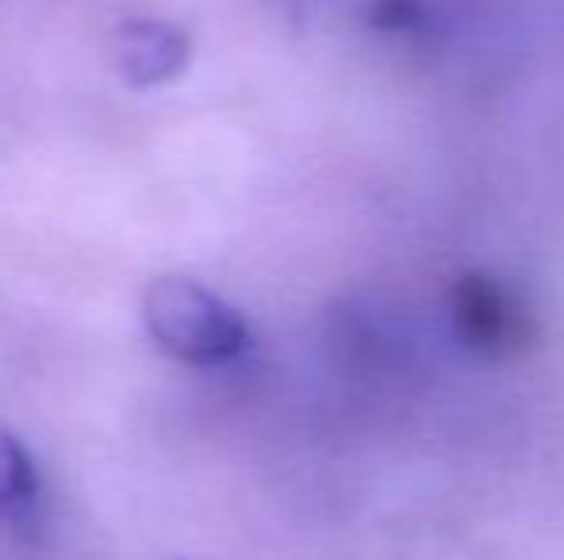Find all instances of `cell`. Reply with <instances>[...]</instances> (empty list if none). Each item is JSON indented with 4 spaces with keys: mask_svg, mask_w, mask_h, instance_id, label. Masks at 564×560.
Masks as SVG:
<instances>
[{
    "mask_svg": "<svg viewBox=\"0 0 564 560\" xmlns=\"http://www.w3.org/2000/svg\"><path fill=\"white\" fill-rule=\"evenodd\" d=\"M142 319L154 342L188 365H224L250 345V327L242 315L188 277H162L150 284L142 296Z\"/></svg>",
    "mask_w": 564,
    "mask_h": 560,
    "instance_id": "6da1fadb",
    "label": "cell"
},
{
    "mask_svg": "<svg viewBox=\"0 0 564 560\" xmlns=\"http://www.w3.org/2000/svg\"><path fill=\"white\" fill-rule=\"evenodd\" d=\"M193 58V39L177 23L165 20H131L116 31L112 62L116 69L139 89L165 85L181 74Z\"/></svg>",
    "mask_w": 564,
    "mask_h": 560,
    "instance_id": "7a4b0ae2",
    "label": "cell"
},
{
    "mask_svg": "<svg viewBox=\"0 0 564 560\" xmlns=\"http://www.w3.org/2000/svg\"><path fill=\"white\" fill-rule=\"evenodd\" d=\"M453 315H457V327L465 334V342L488 353H507L530 330L527 315L484 273H473V277L457 284V292H453Z\"/></svg>",
    "mask_w": 564,
    "mask_h": 560,
    "instance_id": "3957f363",
    "label": "cell"
},
{
    "mask_svg": "<svg viewBox=\"0 0 564 560\" xmlns=\"http://www.w3.org/2000/svg\"><path fill=\"white\" fill-rule=\"evenodd\" d=\"M39 495V472L15 433L0 430V518L28 510Z\"/></svg>",
    "mask_w": 564,
    "mask_h": 560,
    "instance_id": "277c9868",
    "label": "cell"
}]
</instances>
